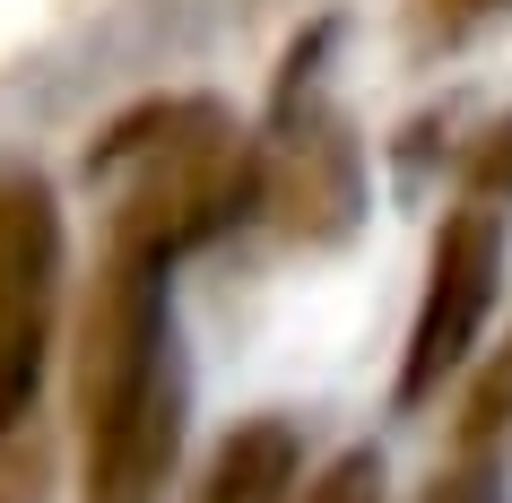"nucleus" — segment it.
<instances>
[{
  "instance_id": "nucleus-9",
  "label": "nucleus",
  "mask_w": 512,
  "mask_h": 503,
  "mask_svg": "<svg viewBox=\"0 0 512 503\" xmlns=\"http://www.w3.org/2000/svg\"><path fill=\"white\" fill-rule=\"evenodd\" d=\"M460 200H486V209L512 200V113H495V122L460 148Z\"/></svg>"
},
{
  "instance_id": "nucleus-6",
  "label": "nucleus",
  "mask_w": 512,
  "mask_h": 503,
  "mask_svg": "<svg viewBox=\"0 0 512 503\" xmlns=\"http://www.w3.org/2000/svg\"><path fill=\"white\" fill-rule=\"evenodd\" d=\"M296 486H304V434L287 417H243L235 434L209 451L191 503H287Z\"/></svg>"
},
{
  "instance_id": "nucleus-2",
  "label": "nucleus",
  "mask_w": 512,
  "mask_h": 503,
  "mask_svg": "<svg viewBox=\"0 0 512 503\" xmlns=\"http://www.w3.org/2000/svg\"><path fill=\"white\" fill-rule=\"evenodd\" d=\"M87 183L113 191V252L174 269L270 200V165L226 96L183 87V96H139L113 113L87 139Z\"/></svg>"
},
{
  "instance_id": "nucleus-11",
  "label": "nucleus",
  "mask_w": 512,
  "mask_h": 503,
  "mask_svg": "<svg viewBox=\"0 0 512 503\" xmlns=\"http://www.w3.org/2000/svg\"><path fill=\"white\" fill-rule=\"evenodd\" d=\"M512 0H408V18L426 44H460V35H478L486 18H504Z\"/></svg>"
},
{
  "instance_id": "nucleus-12",
  "label": "nucleus",
  "mask_w": 512,
  "mask_h": 503,
  "mask_svg": "<svg viewBox=\"0 0 512 503\" xmlns=\"http://www.w3.org/2000/svg\"><path fill=\"white\" fill-rule=\"evenodd\" d=\"M495 477H504V469H469V460H452V469H434V486L417 503H504Z\"/></svg>"
},
{
  "instance_id": "nucleus-3",
  "label": "nucleus",
  "mask_w": 512,
  "mask_h": 503,
  "mask_svg": "<svg viewBox=\"0 0 512 503\" xmlns=\"http://www.w3.org/2000/svg\"><path fill=\"white\" fill-rule=\"evenodd\" d=\"M61 330V200L44 165H0V434L35 417Z\"/></svg>"
},
{
  "instance_id": "nucleus-10",
  "label": "nucleus",
  "mask_w": 512,
  "mask_h": 503,
  "mask_svg": "<svg viewBox=\"0 0 512 503\" xmlns=\"http://www.w3.org/2000/svg\"><path fill=\"white\" fill-rule=\"evenodd\" d=\"M382 486H391V477H382V451L356 443V451H339V460H330L296 503H382Z\"/></svg>"
},
{
  "instance_id": "nucleus-7",
  "label": "nucleus",
  "mask_w": 512,
  "mask_h": 503,
  "mask_svg": "<svg viewBox=\"0 0 512 503\" xmlns=\"http://www.w3.org/2000/svg\"><path fill=\"white\" fill-rule=\"evenodd\" d=\"M452 460H469V469H504L512 460V330H504V347L469 373V391H460Z\"/></svg>"
},
{
  "instance_id": "nucleus-5",
  "label": "nucleus",
  "mask_w": 512,
  "mask_h": 503,
  "mask_svg": "<svg viewBox=\"0 0 512 503\" xmlns=\"http://www.w3.org/2000/svg\"><path fill=\"white\" fill-rule=\"evenodd\" d=\"M261 165H270V200H261V209H270L296 243L356 235V217H365V139H356V122L330 105L322 87L270 105Z\"/></svg>"
},
{
  "instance_id": "nucleus-8",
  "label": "nucleus",
  "mask_w": 512,
  "mask_h": 503,
  "mask_svg": "<svg viewBox=\"0 0 512 503\" xmlns=\"http://www.w3.org/2000/svg\"><path fill=\"white\" fill-rule=\"evenodd\" d=\"M53 477H61V443L35 408L27 425L0 434V503H53Z\"/></svg>"
},
{
  "instance_id": "nucleus-4",
  "label": "nucleus",
  "mask_w": 512,
  "mask_h": 503,
  "mask_svg": "<svg viewBox=\"0 0 512 503\" xmlns=\"http://www.w3.org/2000/svg\"><path fill=\"white\" fill-rule=\"evenodd\" d=\"M504 295V209L486 200H452L443 226H434V252H426V295H417V321H408V347H400V408H426L478 347L486 313Z\"/></svg>"
},
{
  "instance_id": "nucleus-1",
  "label": "nucleus",
  "mask_w": 512,
  "mask_h": 503,
  "mask_svg": "<svg viewBox=\"0 0 512 503\" xmlns=\"http://www.w3.org/2000/svg\"><path fill=\"white\" fill-rule=\"evenodd\" d=\"M70 417H79V503H165L174 460H183L191 373L174 339L165 269L113 243L79 304Z\"/></svg>"
}]
</instances>
